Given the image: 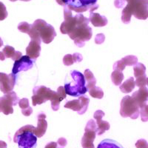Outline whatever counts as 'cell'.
I'll return each mask as SVG.
<instances>
[{
    "label": "cell",
    "instance_id": "1",
    "mask_svg": "<svg viewBox=\"0 0 148 148\" xmlns=\"http://www.w3.org/2000/svg\"><path fill=\"white\" fill-rule=\"evenodd\" d=\"M64 21L60 27L61 33L67 34L79 47H84L85 42L89 41L92 36L89 18L82 14L73 16L72 11L66 7H64Z\"/></svg>",
    "mask_w": 148,
    "mask_h": 148
},
{
    "label": "cell",
    "instance_id": "2",
    "mask_svg": "<svg viewBox=\"0 0 148 148\" xmlns=\"http://www.w3.org/2000/svg\"><path fill=\"white\" fill-rule=\"evenodd\" d=\"M33 93L32 104L34 106L44 104L47 100H50L51 101V108L54 111H57L59 109L60 102L67 96L64 87L62 86L58 88L57 92L52 90L45 86H38L34 88Z\"/></svg>",
    "mask_w": 148,
    "mask_h": 148
},
{
    "label": "cell",
    "instance_id": "3",
    "mask_svg": "<svg viewBox=\"0 0 148 148\" xmlns=\"http://www.w3.org/2000/svg\"><path fill=\"white\" fill-rule=\"evenodd\" d=\"M126 7L121 13L123 23L129 24L132 16L138 19L146 20L148 17V0H125Z\"/></svg>",
    "mask_w": 148,
    "mask_h": 148
},
{
    "label": "cell",
    "instance_id": "4",
    "mask_svg": "<svg viewBox=\"0 0 148 148\" xmlns=\"http://www.w3.org/2000/svg\"><path fill=\"white\" fill-rule=\"evenodd\" d=\"M27 34L31 39L41 40L45 44L51 43L56 36L54 27L43 19H36L32 25H30Z\"/></svg>",
    "mask_w": 148,
    "mask_h": 148
},
{
    "label": "cell",
    "instance_id": "5",
    "mask_svg": "<svg viewBox=\"0 0 148 148\" xmlns=\"http://www.w3.org/2000/svg\"><path fill=\"white\" fill-rule=\"evenodd\" d=\"M35 127L27 125L16 132L14 141L18 144V148H36L37 137L34 135Z\"/></svg>",
    "mask_w": 148,
    "mask_h": 148
},
{
    "label": "cell",
    "instance_id": "6",
    "mask_svg": "<svg viewBox=\"0 0 148 148\" xmlns=\"http://www.w3.org/2000/svg\"><path fill=\"white\" fill-rule=\"evenodd\" d=\"M59 5L65 6L71 11L83 13L88 10L92 12L99 8L97 0H56Z\"/></svg>",
    "mask_w": 148,
    "mask_h": 148
},
{
    "label": "cell",
    "instance_id": "7",
    "mask_svg": "<svg viewBox=\"0 0 148 148\" xmlns=\"http://www.w3.org/2000/svg\"><path fill=\"white\" fill-rule=\"evenodd\" d=\"M71 75L75 84L73 85L70 83L64 84V88L66 94L74 97H78L85 94L88 89L86 88V81L84 75L77 71H73L71 73Z\"/></svg>",
    "mask_w": 148,
    "mask_h": 148
},
{
    "label": "cell",
    "instance_id": "8",
    "mask_svg": "<svg viewBox=\"0 0 148 148\" xmlns=\"http://www.w3.org/2000/svg\"><path fill=\"white\" fill-rule=\"evenodd\" d=\"M120 115L123 118L136 119L139 116V107L130 96H126L121 101Z\"/></svg>",
    "mask_w": 148,
    "mask_h": 148
},
{
    "label": "cell",
    "instance_id": "9",
    "mask_svg": "<svg viewBox=\"0 0 148 148\" xmlns=\"http://www.w3.org/2000/svg\"><path fill=\"white\" fill-rule=\"evenodd\" d=\"M18 101L19 99L14 91L5 94V96L0 98V112L5 115L12 114L14 113L13 107L17 105Z\"/></svg>",
    "mask_w": 148,
    "mask_h": 148
},
{
    "label": "cell",
    "instance_id": "10",
    "mask_svg": "<svg viewBox=\"0 0 148 148\" xmlns=\"http://www.w3.org/2000/svg\"><path fill=\"white\" fill-rule=\"evenodd\" d=\"M97 127L93 119H90L86 125L84 134L82 138V146L83 148H95L93 141L96 136Z\"/></svg>",
    "mask_w": 148,
    "mask_h": 148
},
{
    "label": "cell",
    "instance_id": "11",
    "mask_svg": "<svg viewBox=\"0 0 148 148\" xmlns=\"http://www.w3.org/2000/svg\"><path fill=\"white\" fill-rule=\"evenodd\" d=\"M89 103V98L85 95H82L79 96L78 99L67 101L64 104V108L76 111L79 115H83L86 113V111L88 110Z\"/></svg>",
    "mask_w": 148,
    "mask_h": 148
},
{
    "label": "cell",
    "instance_id": "12",
    "mask_svg": "<svg viewBox=\"0 0 148 148\" xmlns=\"http://www.w3.org/2000/svg\"><path fill=\"white\" fill-rule=\"evenodd\" d=\"M16 76L15 74L0 73V90L5 94L13 91L16 84Z\"/></svg>",
    "mask_w": 148,
    "mask_h": 148
},
{
    "label": "cell",
    "instance_id": "13",
    "mask_svg": "<svg viewBox=\"0 0 148 148\" xmlns=\"http://www.w3.org/2000/svg\"><path fill=\"white\" fill-rule=\"evenodd\" d=\"M34 66V62L27 56H22L20 59H17L14 62L12 69V73L16 74L21 71H27L31 69Z\"/></svg>",
    "mask_w": 148,
    "mask_h": 148
},
{
    "label": "cell",
    "instance_id": "14",
    "mask_svg": "<svg viewBox=\"0 0 148 148\" xmlns=\"http://www.w3.org/2000/svg\"><path fill=\"white\" fill-rule=\"evenodd\" d=\"M41 40L31 39L29 45L26 47V56H27L33 62H35L40 55Z\"/></svg>",
    "mask_w": 148,
    "mask_h": 148
},
{
    "label": "cell",
    "instance_id": "15",
    "mask_svg": "<svg viewBox=\"0 0 148 148\" xmlns=\"http://www.w3.org/2000/svg\"><path fill=\"white\" fill-rule=\"evenodd\" d=\"M104 115H105L104 113L101 110L96 111L94 113V115H93V117L96 119V127H97L96 134L99 135V136H101L105 131L109 130L110 127V125L108 121L102 120V118L104 117Z\"/></svg>",
    "mask_w": 148,
    "mask_h": 148
},
{
    "label": "cell",
    "instance_id": "16",
    "mask_svg": "<svg viewBox=\"0 0 148 148\" xmlns=\"http://www.w3.org/2000/svg\"><path fill=\"white\" fill-rule=\"evenodd\" d=\"M134 101L137 103L138 106L139 107V110L141 108L145 107L147 103L148 99V90L146 87H142L138 89L136 92H133L131 96Z\"/></svg>",
    "mask_w": 148,
    "mask_h": 148
},
{
    "label": "cell",
    "instance_id": "17",
    "mask_svg": "<svg viewBox=\"0 0 148 148\" xmlns=\"http://www.w3.org/2000/svg\"><path fill=\"white\" fill-rule=\"evenodd\" d=\"M37 127L34 129V135L37 138H41L45 134L47 128V122L46 121V115L40 113L37 116Z\"/></svg>",
    "mask_w": 148,
    "mask_h": 148
},
{
    "label": "cell",
    "instance_id": "18",
    "mask_svg": "<svg viewBox=\"0 0 148 148\" xmlns=\"http://www.w3.org/2000/svg\"><path fill=\"white\" fill-rule=\"evenodd\" d=\"M90 22L92 23V25L95 27H104L107 25L108 21V18L104 16L100 15L97 13H93V12H90Z\"/></svg>",
    "mask_w": 148,
    "mask_h": 148
},
{
    "label": "cell",
    "instance_id": "19",
    "mask_svg": "<svg viewBox=\"0 0 148 148\" xmlns=\"http://www.w3.org/2000/svg\"><path fill=\"white\" fill-rule=\"evenodd\" d=\"M2 52L3 53L5 59L6 58H10V59H13L14 61L20 59L22 56V53L20 51H16L14 47L9 45L5 46L3 50H2Z\"/></svg>",
    "mask_w": 148,
    "mask_h": 148
},
{
    "label": "cell",
    "instance_id": "20",
    "mask_svg": "<svg viewBox=\"0 0 148 148\" xmlns=\"http://www.w3.org/2000/svg\"><path fill=\"white\" fill-rule=\"evenodd\" d=\"M18 106L22 109V113L25 116H29L32 114L33 109L29 105V100L24 98L18 101Z\"/></svg>",
    "mask_w": 148,
    "mask_h": 148
},
{
    "label": "cell",
    "instance_id": "21",
    "mask_svg": "<svg viewBox=\"0 0 148 148\" xmlns=\"http://www.w3.org/2000/svg\"><path fill=\"white\" fill-rule=\"evenodd\" d=\"M120 90L124 93H129L132 92L136 87L135 80L133 77H130L124 83L120 84Z\"/></svg>",
    "mask_w": 148,
    "mask_h": 148
},
{
    "label": "cell",
    "instance_id": "22",
    "mask_svg": "<svg viewBox=\"0 0 148 148\" xmlns=\"http://www.w3.org/2000/svg\"><path fill=\"white\" fill-rule=\"evenodd\" d=\"M97 148H124L119 142L112 139H104L101 141Z\"/></svg>",
    "mask_w": 148,
    "mask_h": 148
},
{
    "label": "cell",
    "instance_id": "23",
    "mask_svg": "<svg viewBox=\"0 0 148 148\" xmlns=\"http://www.w3.org/2000/svg\"><path fill=\"white\" fill-rule=\"evenodd\" d=\"M84 79H85V81L88 83V84H87V86H86L87 89L88 90L90 89V88L96 86V79L94 77L92 73L91 72L89 69L85 70V71H84Z\"/></svg>",
    "mask_w": 148,
    "mask_h": 148
},
{
    "label": "cell",
    "instance_id": "24",
    "mask_svg": "<svg viewBox=\"0 0 148 148\" xmlns=\"http://www.w3.org/2000/svg\"><path fill=\"white\" fill-rule=\"evenodd\" d=\"M124 79V74L121 71L114 70L111 73V80L116 86H119Z\"/></svg>",
    "mask_w": 148,
    "mask_h": 148
},
{
    "label": "cell",
    "instance_id": "25",
    "mask_svg": "<svg viewBox=\"0 0 148 148\" xmlns=\"http://www.w3.org/2000/svg\"><path fill=\"white\" fill-rule=\"evenodd\" d=\"M134 76L136 78L143 76L146 75V67L142 63H136L133 65Z\"/></svg>",
    "mask_w": 148,
    "mask_h": 148
},
{
    "label": "cell",
    "instance_id": "26",
    "mask_svg": "<svg viewBox=\"0 0 148 148\" xmlns=\"http://www.w3.org/2000/svg\"><path fill=\"white\" fill-rule=\"evenodd\" d=\"M121 62L125 67L126 66H133L138 63V58L133 55H129L125 56L121 59Z\"/></svg>",
    "mask_w": 148,
    "mask_h": 148
},
{
    "label": "cell",
    "instance_id": "27",
    "mask_svg": "<svg viewBox=\"0 0 148 148\" xmlns=\"http://www.w3.org/2000/svg\"><path fill=\"white\" fill-rule=\"evenodd\" d=\"M89 91V93L92 98H95V99H102L103 96H104V92H103L102 89L99 87H96L94 86L92 88H90L88 90Z\"/></svg>",
    "mask_w": 148,
    "mask_h": 148
},
{
    "label": "cell",
    "instance_id": "28",
    "mask_svg": "<svg viewBox=\"0 0 148 148\" xmlns=\"http://www.w3.org/2000/svg\"><path fill=\"white\" fill-rule=\"evenodd\" d=\"M135 84H136V86L138 88L146 87V85L147 84V78L146 75L136 78V80L135 81Z\"/></svg>",
    "mask_w": 148,
    "mask_h": 148
},
{
    "label": "cell",
    "instance_id": "29",
    "mask_svg": "<svg viewBox=\"0 0 148 148\" xmlns=\"http://www.w3.org/2000/svg\"><path fill=\"white\" fill-rule=\"evenodd\" d=\"M30 25L28 24L26 22H22L21 23L18 24V30L19 31H21L22 33H24V34H27L30 30Z\"/></svg>",
    "mask_w": 148,
    "mask_h": 148
},
{
    "label": "cell",
    "instance_id": "30",
    "mask_svg": "<svg viewBox=\"0 0 148 148\" xmlns=\"http://www.w3.org/2000/svg\"><path fill=\"white\" fill-rule=\"evenodd\" d=\"M8 17V11L5 5L0 2V21L5 20Z\"/></svg>",
    "mask_w": 148,
    "mask_h": 148
},
{
    "label": "cell",
    "instance_id": "31",
    "mask_svg": "<svg viewBox=\"0 0 148 148\" xmlns=\"http://www.w3.org/2000/svg\"><path fill=\"white\" fill-rule=\"evenodd\" d=\"M147 105H146L144 108H141L139 110V113H141V121H144V122H146L147 121L148 119V113H147Z\"/></svg>",
    "mask_w": 148,
    "mask_h": 148
},
{
    "label": "cell",
    "instance_id": "32",
    "mask_svg": "<svg viewBox=\"0 0 148 148\" xmlns=\"http://www.w3.org/2000/svg\"><path fill=\"white\" fill-rule=\"evenodd\" d=\"M63 64L65 66H71L74 64L73 59L71 54H67L63 58Z\"/></svg>",
    "mask_w": 148,
    "mask_h": 148
},
{
    "label": "cell",
    "instance_id": "33",
    "mask_svg": "<svg viewBox=\"0 0 148 148\" xmlns=\"http://www.w3.org/2000/svg\"><path fill=\"white\" fill-rule=\"evenodd\" d=\"M136 148H148V144L145 139H139L136 143Z\"/></svg>",
    "mask_w": 148,
    "mask_h": 148
},
{
    "label": "cell",
    "instance_id": "34",
    "mask_svg": "<svg viewBox=\"0 0 148 148\" xmlns=\"http://www.w3.org/2000/svg\"><path fill=\"white\" fill-rule=\"evenodd\" d=\"M73 56V62L74 63H79L80 62H82V55L79 53H75L72 55Z\"/></svg>",
    "mask_w": 148,
    "mask_h": 148
},
{
    "label": "cell",
    "instance_id": "35",
    "mask_svg": "<svg viewBox=\"0 0 148 148\" xmlns=\"http://www.w3.org/2000/svg\"><path fill=\"white\" fill-rule=\"evenodd\" d=\"M104 39H105V37H104V34H98V35L96 36V38H95V42H96V44L100 45L101 43H103V42L104 41Z\"/></svg>",
    "mask_w": 148,
    "mask_h": 148
},
{
    "label": "cell",
    "instance_id": "36",
    "mask_svg": "<svg viewBox=\"0 0 148 148\" xmlns=\"http://www.w3.org/2000/svg\"><path fill=\"white\" fill-rule=\"evenodd\" d=\"M45 148H64V147L60 146V145H59L57 142H55V141H51V142H50V143L47 144Z\"/></svg>",
    "mask_w": 148,
    "mask_h": 148
},
{
    "label": "cell",
    "instance_id": "37",
    "mask_svg": "<svg viewBox=\"0 0 148 148\" xmlns=\"http://www.w3.org/2000/svg\"><path fill=\"white\" fill-rule=\"evenodd\" d=\"M125 0H115V6H116L117 8H122L125 5Z\"/></svg>",
    "mask_w": 148,
    "mask_h": 148
},
{
    "label": "cell",
    "instance_id": "38",
    "mask_svg": "<svg viewBox=\"0 0 148 148\" xmlns=\"http://www.w3.org/2000/svg\"><path fill=\"white\" fill-rule=\"evenodd\" d=\"M7 144L3 141H0V148H7Z\"/></svg>",
    "mask_w": 148,
    "mask_h": 148
},
{
    "label": "cell",
    "instance_id": "39",
    "mask_svg": "<svg viewBox=\"0 0 148 148\" xmlns=\"http://www.w3.org/2000/svg\"><path fill=\"white\" fill-rule=\"evenodd\" d=\"M5 59V56H4L3 53L0 52V60L4 61Z\"/></svg>",
    "mask_w": 148,
    "mask_h": 148
},
{
    "label": "cell",
    "instance_id": "40",
    "mask_svg": "<svg viewBox=\"0 0 148 148\" xmlns=\"http://www.w3.org/2000/svg\"><path fill=\"white\" fill-rule=\"evenodd\" d=\"M2 45H3V41H2V39H1V37H0V47H2Z\"/></svg>",
    "mask_w": 148,
    "mask_h": 148
},
{
    "label": "cell",
    "instance_id": "41",
    "mask_svg": "<svg viewBox=\"0 0 148 148\" xmlns=\"http://www.w3.org/2000/svg\"><path fill=\"white\" fill-rule=\"evenodd\" d=\"M10 2H16V1H17V0H10ZM21 1H24V2H29V1H30V0H21Z\"/></svg>",
    "mask_w": 148,
    "mask_h": 148
}]
</instances>
